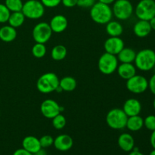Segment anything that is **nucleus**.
Here are the masks:
<instances>
[{
    "label": "nucleus",
    "mask_w": 155,
    "mask_h": 155,
    "mask_svg": "<svg viewBox=\"0 0 155 155\" xmlns=\"http://www.w3.org/2000/svg\"><path fill=\"white\" fill-rule=\"evenodd\" d=\"M16 28L10 25L3 26L0 28V39L5 42H13L17 37Z\"/></svg>",
    "instance_id": "nucleus-20"
},
{
    "label": "nucleus",
    "mask_w": 155,
    "mask_h": 155,
    "mask_svg": "<svg viewBox=\"0 0 155 155\" xmlns=\"http://www.w3.org/2000/svg\"><path fill=\"white\" fill-rule=\"evenodd\" d=\"M150 143H151V145L152 146V148L155 149V130L152 131V133L151 135V137H150Z\"/></svg>",
    "instance_id": "nucleus-38"
},
{
    "label": "nucleus",
    "mask_w": 155,
    "mask_h": 155,
    "mask_svg": "<svg viewBox=\"0 0 155 155\" xmlns=\"http://www.w3.org/2000/svg\"><path fill=\"white\" fill-rule=\"evenodd\" d=\"M151 27L149 21L139 20L133 27V32L137 37L145 38L148 36L151 32Z\"/></svg>",
    "instance_id": "nucleus-17"
},
{
    "label": "nucleus",
    "mask_w": 155,
    "mask_h": 155,
    "mask_svg": "<svg viewBox=\"0 0 155 155\" xmlns=\"http://www.w3.org/2000/svg\"><path fill=\"white\" fill-rule=\"evenodd\" d=\"M128 116L123 109L115 107L109 110L106 116V123L110 128L119 130L126 128Z\"/></svg>",
    "instance_id": "nucleus-4"
},
{
    "label": "nucleus",
    "mask_w": 155,
    "mask_h": 155,
    "mask_svg": "<svg viewBox=\"0 0 155 155\" xmlns=\"http://www.w3.org/2000/svg\"><path fill=\"white\" fill-rule=\"evenodd\" d=\"M135 14L139 20L149 21L155 17V1L140 0L136 6Z\"/></svg>",
    "instance_id": "nucleus-8"
},
{
    "label": "nucleus",
    "mask_w": 155,
    "mask_h": 155,
    "mask_svg": "<svg viewBox=\"0 0 155 155\" xmlns=\"http://www.w3.org/2000/svg\"><path fill=\"white\" fill-rule=\"evenodd\" d=\"M26 1H27V0H26Z\"/></svg>",
    "instance_id": "nucleus-45"
},
{
    "label": "nucleus",
    "mask_w": 155,
    "mask_h": 155,
    "mask_svg": "<svg viewBox=\"0 0 155 155\" xmlns=\"http://www.w3.org/2000/svg\"><path fill=\"white\" fill-rule=\"evenodd\" d=\"M153 107H154V108L155 109V98H154V101H153Z\"/></svg>",
    "instance_id": "nucleus-44"
},
{
    "label": "nucleus",
    "mask_w": 155,
    "mask_h": 155,
    "mask_svg": "<svg viewBox=\"0 0 155 155\" xmlns=\"http://www.w3.org/2000/svg\"><path fill=\"white\" fill-rule=\"evenodd\" d=\"M67 54H68V50L66 47L63 45H57L51 49V57L53 60L62 61L66 58Z\"/></svg>",
    "instance_id": "nucleus-26"
},
{
    "label": "nucleus",
    "mask_w": 155,
    "mask_h": 155,
    "mask_svg": "<svg viewBox=\"0 0 155 155\" xmlns=\"http://www.w3.org/2000/svg\"><path fill=\"white\" fill-rule=\"evenodd\" d=\"M144 127V119L139 115L128 117L127 122V127L132 132H137Z\"/></svg>",
    "instance_id": "nucleus-22"
},
{
    "label": "nucleus",
    "mask_w": 155,
    "mask_h": 155,
    "mask_svg": "<svg viewBox=\"0 0 155 155\" xmlns=\"http://www.w3.org/2000/svg\"><path fill=\"white\" fill-rule=\"evenodd\" d=\"M117 55L105 52L100 56L98 61V68L100 72L104 75H110L117 71L118 67Z\"/></svg>",
    "instance_id": "nucleus-6"
},
{
    "label": "nucleus",
    "mask_w": 155,
    "mask_h": 155,
    "mask_svg": "<svg viewBox=\"0 0 155 155\" xmlns=\"http://www.w3.org/2000/svg\"><path fill=\"white\" fill-rule=\"evenodd\" d=\"M89 14L92 21L98 24H107L114 16L112 8L99 2H96L90 8Z\"/></svg>",
    "instance_id": "nucleus-1"
},
{
    "label": "nucleus",
    "mask_w": 155,
    "mask_h": 155,
    "mask_svg": "<svg viewBox=\"0 0 155 155\" xmlns=\"http://www.w3.org/2000/svg\"><path fill=\"white\" fill-rule=\"evenodd\" d=\"M10 15L11 12L6 7L5 5L0 3V23L3 24L8 22Z\"/></svg>",
    "instance_id": "nucleus-30"
},
{
    "label": "nucleus",
    "mask_w": 155,
    "mask_h": 155,
    "mask_svg": "<svg viewBox=\"0 0 155 155\" xmlns=\"http://www.w3.org/2000/svg\"><path fill=\"white\" fill-rule=\"evenodd\" d=\"M117 144L120 148L126 152H130L135 147L134 138L130 133H124L118 137Z\"/></svg>",
    "instance_id": "nucleus-16"
},
{
    "label": "nucleus",
    "mask_w": 155,
    "mask_h": 155,
    "mask_svg": "<svg viewBox=\"0 0 155 155\" xmlns=\"http://www.w3.org/2000/svg\"><path fill=\"white\" fill-rule=\"evenodd\" d=\"M33 155H47V152L44 148H41L39 151H36V153L33 154Z\"/></svg>",
    "instance_id": "nucleus-41"
},
{
    "label": "nucleus",
    "mask_w": 155,
    "mask_h": 155,
    "mask_svg": "<svg viewBox=\"0 0 155 155\" xmlns=\"http://www.w3.org/2000/svg\"><path fill=\"white\" fill-rule=\"evenodd\" d=\"M144 126L145 128L150 131L155 130V116L154 115H148L144 119Z\"/></svg>",
    "instance_id": "nucleus-32"
},
{
    "label": "nucleus",
    "mask_w": 155,
    "mask_h": 155,
    "mask_svg": "<svg viewBox=\"0 0 155 155\" xmlns=\"http://www.w3.org/2000/svg\"><path fill=\"white\" fill-rule=\"evenodd\" d=\"M96 1L97 0H78L77 5L84 8H88L92 7L96 2Z\"/></svg>",
    "instance_id": "nucleus-34"
},
{
    "label": "nucleus",
    "mask_w": 155,
    "mask_h": 155,
    "mask_svg": "<svg viewBox=\"0 0 155 155\" xmlns=\"http://www.w3.org/2000/svg\"><path fill=\"white\" fill-rule=\"evenodd\" d=\"M148 88L151 93H153L155 95V74L151 76L150 80H148Z\"/></svg>",
    "instance_id": "nucleus-36"
},
{
    "label": "nucleus",
    "mask_w": 155,
    "mask_h": 155,
    "mask_svg": "<svg viewBox=\"0 0 155 155\" xmlns=\"http://www.w3.org/2000/svg\"><path fill=\"white\" fill-rule=\"evenodd\" d=\"M54 148L61 151H67L71 149L74 145V140L72 138L67 134H61L54 139Z\"/></svg>",
    "instance_id": "nucleus-14"
},
{
    "label": "nucleus",
    "mask_w": 155,
    "mask_h": 155,
    "mask_svg": "<svg viewBox=\"0 0 155 155\" xmlns=\"http://www.w3.org/2000/svg\"><path fill=\"white\" fill-rule=\"evenodd\" d=\"M149 23H150V25H151V30H154L155 31V17H154V18H151V19L150 20Z\"/></svg>",
    "instance_id": "nucleus-42"
},
{
    "label": "nucleus",
    "mask_w": 155,
    "mask_h": 155,
    "mask_svg": "<svg viewBox=\"0 0 155 155\" xmlns=\"http://www.w3.org/2000/svg\"><path fill=\"white\" fill-rule=\"evenodd\" d=\"M149 155H155V149L152 150V151H151V153H150Z\"/></svg>",
    "instance_id": "nucleus-43"
},
{
    "label": "nucleus",
    "mask_w": 155,
    "mask_h": 155,
    "mask_svg": "<svg viewBox=\"0 0 155 155\" xmlns=\"http://www.w3.org/2000/svg\"><path fill=\"white\" fill-rule=\"evenodd\" d=\"M13 155H33L30 152L27 151V150H25L24 148H19V149L16 150V151L14 152Z\"/></svg>",
    "instance_id": "nucleus-37"
},
{
    "label": "nucleus",
    "mask_w": 155,
    "mask_h": 155,
    "mask_svg": "<svg viewBox=\"0 0 155 155\" xmlns=\"http://www.w3.org/2000/svg\"><path fill=\"white\" fill-rule=\"evenodd\" d=\"M45 8H52L58 6L61 3V0H40Z\"/></svg>",
    "instance_id": "nucleus-33"
},
{
    "label": "nucleus",
    "mask_w": 155,
    "mask_h": 155,
    "mask_svg": "<svg viewBox=\"0 0 155 155\" xmlns=\"http://www.w3.org/2000/svg\"><path fill=\"white\" fill-rule=\"evenodd\" d=\"M25 18H26L24 17L22 12H11L8 23V25L12 26L15 28H18V27H20L23 25L24 21H25Z\"/></svg>",
    "instance_id": "nucleus-25"
},
{
    "label": "nucleus",
    "mask_w": 155,
    "mask_h": 155,
    "mask_svg": "<svg viewBox=\"0 0 155 155\" xmlns=\"http://www.w3.org/2000/svg\"><path fill=\"white\" fill-rule=\"evenodd\" d=\"M22 146L23 148L27 150L31 154H34L42 148L40 142H39V139L33 136H26L22 141Z\"/></svg>",
    "instance_id": "nucleus-19"
},
{
    "label": "nucleus",
    "mask_w": 155,
    "mask_h": 155,
    "mask_svg": "<svg viewBox=\"0 0 155 155\" xmlns=\"http://www.w3.org/2000/svg\"><path fill=\"white\" fill-rule=\"evenodd\" d=\"M39 142H40V145L42 148H49L54 143V139H53V137L51 136L45 135V136H42L39 139Z\"/></svg>",
    "instance_id": "nucleus-31"
},
{
    "label": "nucleus",
    "mask_w": 155,
    "mask_h": 155,
    "mask_svg": "<svg viewBox=\"0 0 155 155\" xmlns=\"http://www.w3.org/2000/svg\"><path fill=\"white\" fill-rule=\"evenodd\" d=\"M58 77L54 73L48 72L42 74L36 82V88L41 93L48 94L54 92L59 86Z\"/></svg>",
    "instance_id": "nucleus-3"
},
{
    "label": "nucleus",
    "mask_w": 155,
    "mask_h": 155,
    "mask_svg": "<svg viewBox=\"0 0 155 155\" xmlns=\"http://www.w3.org/2000/svg\"><path fill=\"white\" fill-rule=\"evenodd\" d=\"M52 33V30L48 23L41 22L33 27L32 36L36 42L45 44L51 39Z\"/></svg>",
    "instance_id": "nucleus-9"
},
{
    "label": "nucleus",
    "mask_w": 155,
    "mask_h": 155,
    "mask_svg": "<svg viewBox=\"0 0 155 155\" xmlns=\"http://www.w3.org/2000/svg\"><path fill=\"white\" fill-rule=\"evenodd\" d=\"M136 68L142 71H149L155 66V51L150 48H145L136 53L134 61Z\"/></svg>",
    "instance_id": "nucleus-2"
},
{
    "label": "nucleus",
    "mask_w": 155,
    "mask_h": 155,
    "mask_svg": "<svg viewBox=\"0 0 155 155\" xmlns=\"http://www.w3.org/2000/svg\"><path fill=\"white\" fill-rule=\"evenodd\" d=\"M123 110L128 117L139 115L142 110V104L136 98H129L124 102Z\"/></svg>",
    "instance_id": "nucleus-13"
},
{
    "label": "nucleus",
    "mask_w": 155,
    "mask_h": 155,
    "mask_svg": "<svg viewBox=\"0 0 155 155\" xmlns=\"http://www.w3.org/2000/svg\"><path fill=\"white\" fill-rule=\"evenodd\" d=\"M127 89L134 94H141L148 89V80L142 75H135L127 80Z\"/></svg>",
    "instance_id": "nucleus-10"
},
{
    "label": "nucleus",
    "mask_w": 155,
    "mask_h": 155,
    "mask_svg": "<svg viewBox=\"0 0 155 155\" xmlns=\"http://www.w3.org/2000/svg\"><path fill=\"white\" fill-rule=\"evenodd\" d=\"M21 12L26 18L37 20L45 14V6L39 0H27L23 5Z\"/></svg>",
    "instance_id": "nucleus-5"
},
{
    "label": "nucleus",
    "mask_w": 155,
    "mask_h": 155,
    "mask_svg": "<svg viewBox=\"0 0 155 155\" xmlns=\"http://www.w3.org/2000/svg\"><path fill=\"white\" fill-rule=\"evenodd\" d=\"M106 32L110 36H120L124 32V27L118 21H110L106 24Z\"/></svg>",
    "instance_id": "nucleus-23"
},
{
    "label": "nucleus",
    "mask_w": 155,
    "mask_h": 155,
    "mask_svg": "<svg viewBox=\"0 0 155 155\" xmlns=\"http://www.w3.org/2000/svg\"><path fill=\"white\" fill-rule=\"evenodd\" d=\"M59 86L65 92H72L77 88V80L72 77H64L59 81Z\"/></svg>",
    "instance_id": "nucleus-24"
},
{
    "label": "nucleus",
    "mask_w": 155,
    "mask_h": 155,
    "mask_svg": "<svg viewBox=\"0 0 155 155\" xmlns=\"http://www.w3.org/2000/svg\"><path fill=\"white\" fill-rule=\"evenodd\" d=\"M52 125L54 127V129L58 130H62V129L64 128V127L66 126L67 120L65 117L64 116L61 114H59L56 115L54 117H53L52 119Z\"/></svg>",
    "instance_id": "nucleus-29"
},
{
    "label": "nucleus",
    "mask_w": 155,
    "mask_h": 155,
    "mask_svg": "<svg viewBox=\"0 0 155 155\" xmlns=\"http://www.w3.org/2000/svg\"><path fill=\"white\" fill-rule=\"evenodd\" d=\"M46 47H45V44L42 43H38L36 42L34 45L33 46L31 50L32 54L36 58H42L46 54Z\"/></svg>",
    "instance_id": "nucleus-27"
},
{
    "label": "nucleus",
    "mask_w": 155,
    "mask_h": 155,
    "mask_svg": "<svg viewBox=\"0 0 155 155\" xmlns=\"http://www.w3.org/2000/svg\"><path fill=\"white\" fill-rule=\"evenodd\" d=\"M48 24L53 33H61L67 29L68 21L66 17L64 15H57L51 18Z\"/></svg>",
    "instance_id": "nucleus-15"
},
{
    "label": "nucleus",
    "mask_w": 155,
    "mask_h": 155,
    "mask_svg": "<svg viewBox=\"0 0 155 155\" xmlns=\"http://www.w3.org/2000/svg\"><path fill=\"white\" fill-rule=\"evenodd\" d=\"M5 5L11 12H21L24 2L22 0H5Z\"/></svg>",
    "instance_id": "nucleus-28"
},
{
    "label": "nucleus",
    "mask_w": 155,
    "mask_h": 155,
    "mask_svg": "<svg viewBox=\"0 0 155 155\" xmlns=\"http://www.w3.org/2000/svg\"><path fill=\"white\" fill-rule=\"evenodd\" d=\"M40 110L42 114L48 119H52L56 115L64 110V107L53 99H45L41 104Z\"/></svg>",
    "instance_id": "nucleus-11"
},
{
    "label": "nucleus",
    "mask_w": 155,
    "mask_h": 155,
    "mask_svg": "<svg viewBox=\"0 0 155 155\" xmlns=\"http://www.w3.org/2000/svg\"><path fill=\"white\" fill-rule=\"evenodd\" d=\"M124 42L120 36H110L105 40L104 48L105 52L117 55L118 53L124 48Z\"/></svg>",
    "instance_id": "nucleus-12"
},
{
    "label": "nucleus",
    "mask_w": 155,
    "mask_h": 155,
    "mask_svg": "<svg viewBox=\"0 0 155 155\" xmlns=\"http://www.w3.org/2000/svg\"><path fill=\"white\" fill-rule=\"evenodd\" d=\"M115 1H116V0H98V2H99L103 3V4L105 5H108L113 4Z\"/></svg>",
    "instance_id": "nucleus-40"
},
{
    "label": "nucleus",
    "mask_w": 155,
    "mask_h": 155,
    "mask_svg": "<svg viewBox=\"0 0 155 155\" xmlns=\"http://www.w3.org/2000/svg\"><path fill=\"white\" fill-rule=\"evenodd\" d=\"M78 0H61V3L64 7L73 8L77 5Z\"/></svg>",
    "instance_id": "nucleus-35"
},
{
    "label": "nucleus",
    "mask_w": 155,
    "mask_h": 155,
    "mask_svg": "<svg viewBox=\"0 0 155 155\" xmlns=\"http://www.w3.org/2000/svg\"><path fill=\"white\" fill-rule=\"evenodd\" d=\"M128 155H144L142 153H141L140 151H139V149L138 148H133V150L132 151H130V154H129Z\"/></svg>",
    "instance_id": "nucleus-39"
},
{
    "label": "nucleus",
    "mask_w": 155,
    "mask_h": 155,
    "mask_svg": "<svg viewBox=\"0 0 155 155\" xmlns=\"http://www.w3.org/2000/svg\"><path fill=\"white\" fill-rule=\"evenodd\" d=\"M113 4L112 12L117 19L126 21L133 15L134 8L131 2L129 0H116Z\"/></svg>",
    "instance_id": "nucleus-7"
},
{
    "label": "nucleus",
    "mask_w": 155,
    "mask_h": 155,
    "mask_svg": "<svg viewBox=\"0 0 155 155\" xmlns=\"http://www.w3.org/2000/svg\"><path fill=\"white\" fill-rule=\"evenodd\" d=\"M117 71L120 77L127 80L136 75V68L133 63H121L118 65Z\"/></svg>",
    "instance_id": "nucleus-18"
},
{
    "label": "nucleus",
    "mask_w": 155,
    "mask_h": 155,
    "mask_svg": "<svg viewBox=\"0 0 155 155\" xmlns=\"http://www.w3.org/2000/svg\"><path fill=\"white\" fill-rule=\"evenodd\" d=\"M136 56V52L131 48L124 47L117 55L120 63H133Z\"/></svg>",
    "instance_id": "nucleus-21"
}]
</instances>
